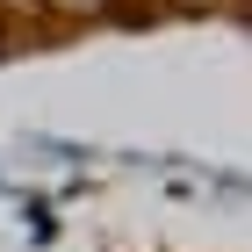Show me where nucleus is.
I'll use <instances>...</instances> for the list:
<instances>
[{
  "instance_id": "f257e3e1",
  "label": "nucleus",
  "mask_w": 252,
  "mask_h": 252,
  "mask_svg": "<svg viewBox=\"0 0 252 252\" xmlns=\"http://www.w3.org/2000/svg\"><path fill=\"white\" fill-rule=\"evenodd\" d=\"M0 7H36V0H0Z\"/></svg>"
}]
</instances>
